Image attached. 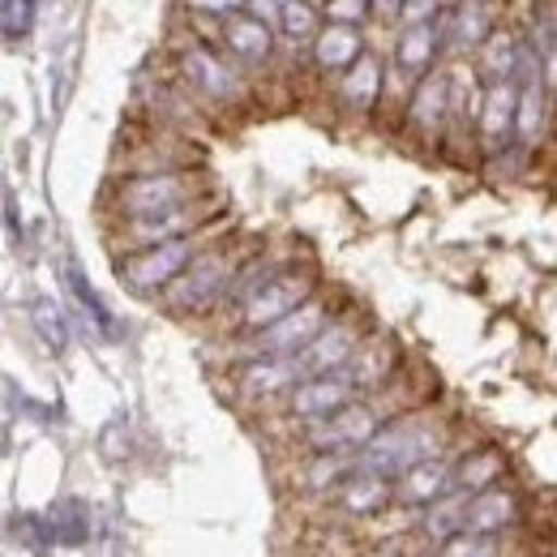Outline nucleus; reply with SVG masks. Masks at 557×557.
<instances>
[{"label": "nucleus", "mask_w": 557, "mask_h": 557, "mask_svg": "<svg viewBox=\"0 0 557 557\" xmlns=\"http://www.w3.org/2000/svg\"><path fill=\"white\" fill-rule=\"evenodd\" d=\"M437 455H455V424L433 404H417V408L395 412L356 450V468L395 481L399 472L417 468L424 459H437Z\"/></svg>", "instance_id": "obj_1"}, {"label": "nucleus", "mask_w": 557, "mask_h": 557, "mask_svg": "<svg viewBox=\"0 0 557 557\" xmlns=\"http://www.w3.org/2000/svg\"><path fill=\"white\" fill-rule=\"evenodd\" d=\"M172 82L202 108V112H245L253 103V82L240 73L214 44L198 35H181L168 48Z\"/></svg>", "instance_id": "obj_2"}, {"label": "nucleus", "mask_w": 557, "mask_h": 557, "mask_svg": "<svg viewBox=\"0 0 557 557\" xmlns=\"http://www.w3.org/2000/svg\"><path fill=\"white\" fill-rule=\"evenodd\" d=\"M253 240L227 232L214 245H207L181 275L172 278L154 300L172 313V318H214L223 309V296L232 287V278L240 271V262L249 258Z\"/></svg>", "instance_id": "obj_3"}, {"label": "nucleus", "mask_w": 557, "mask_h": 557, "mask_svg": "<svg viewBox=\"0 0 557 557\" xmlns=\"http://www.w3.org/2000/svg\"><path fill=\"white\" fill-rule=\"evenodd\" d=\"M202 194H214V176L207 168H176V172H138V176H112L103 189V219H141L159 210L185 207Z\"/></svg>", "instance_id": "obj_4"}, {"label": "nucleus", "mask_w": 557, "mask_h": 557, "mask_svg": "<svg viewBox=\"0 0 557 557\" xmlns=\"http://www.w3.org/2000/svg\"><path fill=\"white\" fill-rule=\"evenodd\" d=\"M232 232V219L219 214L214 223L198 227V232H185V236H172V240H159V245H146V249H134V253H116V278L129 296H146L154 300L172 278L181 275L207 245H214L219 236Z\"/></svg>", "instance_id": "obj_5"}, {"label": "nucleus", "mask_w": 557, "mask_h": 557, "mask_svg": "<svg viewBox=\"0 0 557 557\" xmlns=\"http://www.w3.org/2000/svg\"><path fill=\"white\" fill-rule=\"evenodd\" d=\"M395 412H399V408L391 404L386 391H377V395H356L344 408H335L331 417L296 424L292 437H296V446H300L305 455H322V450H351V455H356Z\"/></svg>", "instance_id": "obj_6"}, {"label": "nucleus", "mask_w": 557, "mask_h": 557, "mask_svg": "<svg viewBox=\"0 0 557 557\" xmlns=\"http://www.w3.org/2000/svg\"><path fill=\"white\" fill-rule=\"evenodd\" d=\"M318 287H322V275H318L313 262H287V267L275 271L267 283H258L236 309L223 313L227 335L236 339V335H249V331L271 326V322H278L283 313H292L300 300H309Z\"/></svg>", "instance_id": "obj_7"}, {"label": "nucleus", "mask_w": 557, "mask_h": 557, "mask_svg": "<svg viewBox=\"0 0 557 557\" xmlns=\"http://www.w3.org/2000/svg\"><path fill=\"white\" fill-rule=\"evenodd\" d=\"M219 214H227V202H223L219 189H214V194H202V198H194V202H185V207L108 223V245H112V253H134V249H146V245H159V240L198 232V227L214 223Z\"/></svg>", "instance_id": "obj_8"}, {"label": "nucleus", "mask_w": 557, "mask_h": 557, "mask_svg": "<svg viewBox=\"0 0 557 557\" xmlns=\"http://www.w3.org/2000/svg\"><path fill=\"white\" fill-rule=\"evenodd\" d=\"M335 309H339V305L318 287L309 300H300V305H296L292 313H283L278 322L262 326V331H249V335H236V339H232V348H236L232 360H253V356H296V351L305 348V344L331 322Z\"/></svg>", "instance_id": "obj_9"}, {"label": "nucleus", "mask_w": 557, "mask_h": 557, "mask_svg": "<svg viewBox=\"0 0 557 557\" xmlns=\"http://www.w3.org/2000/svg\"><path fill=\"white\" fill-rule=\"evenodd\" d=\"M176 168H207L202 146L185 134L172 129H154L141 125L138 138L125 141V150L116 154L112 176H138V172H176Z\"/></svg>", "instance_id": "obj_10"}, {"label": "nucleus", "mask_w": 557, "mask_h": 557, "mask_svg": "<svg viewBox=\"0 0 557 557\" xmlns=\"http://www.w3.org/2000/svg\"><path fill=\"white\" fill-rule=\"evenodd\" d=\"M502 17H506V0H446L442 13L433 17L442 30V52L450 61H468L502 26Z\"/></svg>", "instance_id": "obj_11"}, {"label": "nucleus", "mask_w": 557, "mask_h": 557, "mask_svg": "<svg viewBox=\"0 0 557 557\" xmlns=\"http://www.w3.org/2000/svg\"><path fill=\"white\" fill-rule=\"evenodd\" d=\"M399 129L408 141H417L420 150H442V138H446V65H437L412 82V90L399 108Z\"/></svg>", "instance_id": "obj_12"}, {"label": "nucleus", "mask_w": 557, "mask_h": 557, "mask_svg": "<svg viewBox=\"0 0 557 557\" xmlns=\"http://www.w3.org/2000/svg\"><path fill=\"white\" fill-rule=\"evenodd\" d=\"M369 335V322L356 313V309H335L331 322L296 351V369L300 377H313V373H335L351 360V351L360 348V339Z\"/></svg>", "instance_id": "obj_13"}, {"label": "nucleus", "mask_w": 557, "mask_h": 557, "mask_svg": "<svg viewBox=\"0 0 557 557\" xmlns=\"http://www.w3.org/2000/svg\"><path fill=\"white\" fill-rule=\"evenodd\" d=\"M240 73H262L278 61L275 30L249 13H232L223 22H214V39H210Z\"/></svg>", "instance_id": "obj_14"}, {"label": "nucleus", "mask_w": 557, "mask_h": 557, "mask_svg": "<svg viewBox=\"0 0 557 557\" xmlns=\"http://www.w3.org/2000/svg\"><path fill=\"white\" fill-rule=\"evenodd\" d=\"M300 382L292 356H253L232 364V395L245 408H278V399Z\"/></svg>", "instance_id": "obj_15"}, {"label": "nucleus", "mask_w": 557, "mask_h": 557, "mask_svg": "<svg viewBox=\"0 0 557 557\" xmlns=\"http://www.w3.org/2000/svg\"><path fill=\"white\" fill-rule=\"evenodd\" d=\"M348 399H356L348 373L335 369V373H313V377H300L283 399H278V417L283 424H309V420L331 417L335 408H344Z\"/></svg>", "instance_id": "obj_16"}, {"label": "nucleus", "mask_w": 557, "mask_h": 557, "mask_svg": "<svg viewBox=\"0 0 557 557\" xmlns=\"http://www.w3.org/2000/svg\"><path fill=\"white\" fill-rule=\"evenodd\" d=\"M382 77H386V57L364 48L348 70L335 77V108L351 121H373L382 103Z\"/></svg>", "instance_id": "obj_17"}, {"label": "nucleus", "mask_w": 557, "mask_h": 557, "mask_svg": "<svg viewBox=\"0 0 557 557\" xmlns=\"http://www.w3.org/2000/svg\"><path fill=\"white\" fill-rule=\"evenodd\" d=\"M523 519H528V497L519 493V485L497 481V485H488L468 497V528L463 532L506 536V532H519Z\"/></svg>", "instance_id": "obj_18"}, {"label": "nucleus", "mask_w": 557, "mask_h": 557, "mask_svg": "<svg viewBox=\"0 0 557 557\" xmlns=\"http://www.w3.org/2000/svg\"><path fill=\"white\" fill-rule=\"evenodd\" d=\"M399 364H404V356L391 335H364L360 348L351 351V360L344 364V373H348L356 395H377L382 386H391L404 373Z\"/></svg>", "instance_id": "obj_19"}, {"label": "nucleus", "mask_w": 557, "mask_h": 557, "mask_svg": "<svg viewBox=\"0 0 557 557\" xmlns=\"http://www.w3.org/2000/svg\"><path fill=\"white\" fill-rule=\"evenodd\" d=\"M515 134V82H485L476 103V150L481 159L510 146Z\"/></svg>", "instance_id": "obj_20"}, {"label": "nucleus", "mask_w": 557, "mask_h": 557, "mask_svg": "<svg viewBox=\"0 0 557 557\" xmlns=\"http://www.w3.org/2000/svg\"><path fill=\"white\" fill-rule=\"evenodd\" d=\"M549 125H554V90L545 82L515 86V134H510V146L532 154L536 146H545Z\"/></svg>", "instance_id": "obj_21"}, {"label": "nucleus", "mask_w": 557, "mask_h": 557, "mask_svg": "<svg viewBox=\"0 0 557 557\" xmlns=\"http://www.w3.org/2000/svg\"><path fill=\"white\" fill-rule=\"evenodd\" d=\"M446 61V52H442V30H437V22H424V26H399L395 30V39H391V57H386V65L391 70H399L404 77H424L429 70H437Z\"/></svg>", "instance_id": "obj_22"}, {"label": "nucleus", "mask_w": 557, "mask_h": 557, "mask_svg": "<svg viewBox=\"0 0 557 557\" xmlns=\"http://www.w3.org/2000/svg\"><path fill=\"white\" fill-rule=\"evenodd\" d=\"M450 481L459 493L472 497V493L497 485V481H510V459L497 442H476V446L450 455Z\"/></svg>", "instance_id": "obj_23"}, {"label": "nucleus", "mask_w": 557, "mask_h": 557, "mask_svg": "<svg viewBox=\"0 0 557 557\" xmlns=\"http://www.w3.org/2000/svg\"><path fill=\"white\" fill-rule=\"evenodd\" d=\"M369 48V39H364V30H356V26H331V22H322L318 26V35L309 39V65L318 77H339V73L348 70L351 61L360 57Z\"/></svg>", "instance_id": "obj_24"}, {"label": "nucleus", "mask_w": 557, "mask_h": 557, "mask_svg": "<svg viewBox=\"0 0 557 557\" xmlns=\"http://www.w3.org/2000/svg\"><path fill=\"white\" fill-rule=\"evenodd\" d=\"M455 481H450V455H437V459H424L417 468L399 472L391 481V502L404 506V510H424L433 497L450 493Z\"/></svg>", "instance_id": "obj_25"}, {"label": "nucleus", "mask_w": 557, "mask_h": 557, "mask_svg": "<svg viewBox=\"0 0 557 557\" xmlns=\"http://www.w3.org/2000/svg\"><path fill=\"white\" fill-rule=\"evenodd\" d=\"M463 528H468V493H459V488L433 497L424 510H417V541L424 554H433L442 541L459 536Z\"/></svg>", "instance_id": "obj_26"}, {"label": "nucleus", "mask_w": 557, "mask_h": 557, "mask_svg": "<svg viewBox=\"0 0 557 557\" xmlns=\"http://www.w3.org/2000/svg\"><path fill=\"white\" fill-rule=\"evenodd\" d=\"M335 502H339V515H348L356 523H369V519H377L382 510L395 506L391 502V481L377 476V472H360V468L335 488Z\"/></svg>", "instance_id": "obj_27"}, {"label": "nucleus", "mask_w": 557, "mask_h": 557, "mask_svg": "<svg viewBox=\"0 0 557 557\" xmlns=\"http://www.w3.org/2000/svg\"><path fill=\"white\" fill-rule=\"evenodd\" d=\"M356 472V455L351 450H322V455H305V468H300V488L305 493H335V488L348 481Z\"/></svg>", "instance_id": "obj_28"}, {"label": "nucleus", "mask_w": 557, "mask_h": 557, "mask_svg": "<svg viewBox=\"0 0 557 557\" xmlns=\"http://www.w3.org/2000/svg\"><path fill=\"white\" fill-rule=\"evenodd\" d=\"M322 17H318V4L309 0H283L275 17V39L292 44V48H309V39L318 35Z\"/></svg>", "instance_id": "obj_29"}, {"label": "nucleus", "mask_w": 557, "mask_h": 557, "mask_svg": "<svg viewBox=\"0 0 557 557\" xmlns=\"http://www.w3.org/2000/svg\"><path fill=\"white\" fill-rule=\"evenodd\" d=\"M433 557H515V532L506 536H485V532H459L442 541Z\"/></svg>", "instance_id": "obj_30"}, {"label": "nucleus", "mask_w": 557, "mask_h": 557, "mask_svg": "<svg viewBox=\"0 0 557 557\" xmlns=\"http://www.w3.org/2000/svg\"><path fill=\"white\" fill-rule=\"evenodd\" d=\"M39 17V0H0V35L9 44H22L35 30Z\"/></svg>", "instance_id": "obj_31"}, {"label": "nucleus", "mask_w": 557, "mask_h": 557, "mask_svg": "<svg viewBox=\"0 0 557 557\" xmlns=\"http://www.w3.org/2000/svg\"><path fill=\"white\" fill-rule=\"evenodd\" d=\"M318 17L331 22V26L369 30V4L364 0H318Z\"/></svg>", "instance_id": "obj_32"}, {"label": "nucleus", "mask_w": 557, "mask_h": 557, "mask_svg": "<svg viewBox=\"0 0 557 557\" xmlns=\"http://www.w3.org/2000/svg\"><path fill=\"white\" fill-rule=\"evenodd\" d=\"M181 13L189 22H223L232 13H245V0H181Z\"/></svg>", "instance_id": "obj_33"}, {"label": "nucleus", "mask_w": 557, "mask_h": 557, "mask_svg": "<svg viewBox=\"0 0 557 557\" xmlns=\"http://www.w3.org/2000/svg\"><path fill=\"white\" fill-rule=\"evenodd\" d=\"M73 292H77V300L86 305V313H95V322H99V331H103L108 339H116V318L108 313V305L99 300V292H95V287H90L86 278L77 275V271H73Z\"/></svg>", "instance_id": "obj_34"}, {"label": "nucleus", "mask_w": 557, "mask_h": 557, "mask_svg": "<svg viewBox=\"0 0 557 557\" xmlns=\"http://www.w3.org/2000/svg\"><path fill=\"white\" fill-rule=\"evenodd\" d=\"M442 4H446V0H399V22H395V30H399V26H424V22H433V17L442 13Z\"/></svg>", "instance_id": "obj_35"}, {"label": "nucleus", "mask_w": 557, "mask_h": 557, "mask_svg": "<svg viewBox=\"0 0 557 557\" xmlns=\"http://www.w3.org/2000/svg\"><path fill=\"white\" fill-rule=\"evenodd\" d=\"M369 4V26H391L399 22V0H364Z\"/></svg>", "instance_id": "obj_36"}, {"label": "nucleus", "mask_w": 557, "mask_h": 557, "mask_svg": "<svg viewBox=\"0 0 557 557\" xmlns=\"http://www.w3.org/2000/svg\"><path fill=\"white\" fill-rule=\"evenodd\" d=\"M369 557H417V554H408V549H399V541H386L382 549H373Z\"/></svg>", "instance_id": "obj_37"}, {"label": "nucleus", "mask_w": 557, "mask_h": 557, "mask_svg": "<svg viewBox=\"0 0 557 557\" xmlns=\"http://www.w3.org/2000/svg\"><path fill=\"white\" fill-rule=\"evenodd\" d=\"M417 557H433V554H417Z\"/></svg>", "instance_id": "obj_38"}]
</instances>
